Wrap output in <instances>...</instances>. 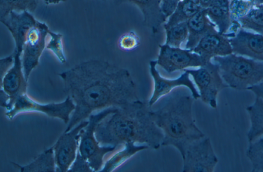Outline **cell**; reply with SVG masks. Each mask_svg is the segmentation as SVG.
Masks as SVG:
<instances>
[{
	"label": "cell",
	"mask_w": 263,
	"mask_h": 172,
	"mask_svg": "<svg viewBox=\"0 0 263 172\" xmlns=\"http://www.w3.org/2000/svg\"><path fill=\"white\" fill-rule=\"evenodd\" d=\"M58 75L63 82L64 92L75 104L65 132L94 111L123 108L139 100L129 71L104 60L82 62Z\"/></svg>",
	"instance_id": "6da1fadb"
},
{
	"label": "cell",
	"mask_w": 263,
	"mask_h": 172,
	"mask_svg": "<svg viewBox=\"0 0 263 172\" xmlns=\"http://www.w3.org/2000/svg\"><path fill=\"white\" fill-rule=\"evenodd\" d=\"M150 106L140 99L118 108L97 126L95 136L103 146H115L127 142L146 144L158 149L163 138L162 130L152 120Z\"/></svg>",
	"instance_id": "7a4b0ae2"
},
{
	"label": "cell",
	"mask_w": 263,
	"mask_h": 172,
	"mask_svg": "<svg viewBox=\"0 0 263 172\" xmlns=\"http://www.w3.org/2000/svg\"><path fill=\"white\" fill-rule=\"evenodd\" d=\"M194 99L189 95H177L159 109L150 110L152 120L163 133L161 145L174 146L182 158L191 143L205 137L193 117Z\"/></svg>",
	"instance_id": "3957f363"
},
{
	"label": "cell",
	"mask_w": 263,
	"mask_h": 172,
	"mask_svg": "<svg viewBox=\"0 0 263 172\" xmlns=\"http://www.w3.org/2000/svg\"><path fill=\"white\" fill-rule=\"evenodd\" d=\"M212 61L218 65L220 75L228 87L248 90L263 82V62L233 53L215 56Z\"/></svg>",
	"instance_id": "277c9868"
},
{
	"label": "cell",
	"mask_w": 263,
	"mask_h": 172,
	"mask_svg": "<svg viewBox=\"0 0 263 172\" xmlns=\"http://www.w3.org/2000/svg\"><path fill=\"white\" fill-rule=\"evenodd\" d=\"M118 107H109L91 114L88 123L81 135L78 152L89 163L93 171H100L103 166L104 157L107 154L114 151L117 147L103 146L98 141L95 130L98 124L105 117L115 112Z\"/></svg>",
	"instance_id": "5b68a950"
},
{
	"label": "cell",
	"mask_w": 263,
	"mask_h": 172,
	"mask_svg": "<svg viewBox=\"0 0 263 172\" xmlns=\"http://www.w3.org/2000/svg\"><path fill=\"white\" fill-rule=\"evenodd\" d=\"M74 109L75 104L69 96H67L65 100L61 102L43 104L32 99L27 93H25L17 98L11 109L7 111L5 116L11 120L19 113L37 112L50 117L59 119L67 124Z\"/></svg>",
	"instance_id": "8992f818"
},
{
	"label": "cell",
	"mask_w": 263,
	"mask_h": 172,
	"mask_svg": "<svg viewBox=\"0 0 263 172\" xmlns=\"http://www.w3.org/2000/svg\"><path fill=\"white\" fill-rule=\"evenodd\" d=\"M184 71L192 77L202 101L216 108L219 92L228 87L220 75L218 65L211 61L197 69H186Z\"/></svg>",
	"instance_id": "52a82bcc"
},
{
	"label": "cell",
	"mask_w": 263,
	"mask_h": 172,
	"mask_svg": "<svg viewBox=\"0 0 263 172\" xmlns=\"http://www.w3.org/2000/svg\"><path fill=\"white\" fill-rule=\"evenodd\" d=\"M182 160L183 172H213L218 162L210 139L205 137L188 146Z\"/></svg>",
	"instance_id": "ba28073f"
},
{
	"label": "cell",
	"mask_w": 263,
	"mask_h": 172,
	"mask_svg": "<svg viewBox=\"0 0 263 172\" xmlns=\"http://www.w3.org/2000/svg\"><path fill=\"white\" fill-rule=\"evenodd\" d=\"M88 120H84L67 132H64L52 146L56 171H68L74 162L79 149V141L83 129Z\"/></svg>",
	"instance_id": "9c48e42d"
},
{
	"label": "cell",
	"mask_w": 263,
	"mask_h": 172,
	"mask_svg": "<svg viewBox=\"0 0 263 172\" xmlns=\"http://www.w3.org/2000/svg\"><path fill=\"white\" fill-rule=\"evenodd\" d=\"M49 30L46 24L37 21L28 34L22 56L23 71L27 81L32 71L38 65L46 48Z\"/></svg>",
	"instance_id": "30bf717a"
},
{
	"label": "cell",
	"mask_w": 263,
	"mask_h": 172,
	"mask_svg": "<svg viewBox=\"0 0 263 172\" xmlns=\"http://www.w3.org/2000/svg\"><path fill=\"white\" fill-rule=\"evenodd\" d=\"M157 65L168 73L200 67L206 63L198 54L187 49L160 45Z\"/></svg>",
	"instance_id": "8fae6325"
},
{
	"label": "cell",
	"mask_w": 263,
	"mask_h": 172,
	"mask_svg": "<svg viewBox=\"0 0 263 172\" xmlns=\"http://www.w3.org/2000/svg\"><path fill=\"white\" fill-rule=\"evenodd\" d=\"M156 60L149 62V70L154 82V89L151 98L148 102L151 107L160 98L168 93L177 87L185 86L189 88L192 95L195 100L200 98V94L196 89L194 83L190 79V74L184 71L179 77L175 79H167L161 77L157 69Z\"/></svg>",
	"instance_id": "7c38bea8"
},
{
	"label": "cell",
	"mask_w": 263,
	"mask_h": 172,
	"mask_svg": "<svg viewBox=\"0 0 263 172\" xmlns=\"http://www.w3.org/2000/svg\"><path fill=\"white\" fill-rule=\"evenodd\" d=\"M14 62L12 67L1 78V89L9 97L8 109L12 108L21 95L27 93V83L23 67L22 53L13 51Z\"/></svg>",
	"instance_id": "4fadbf2b"
},
{
	"label": "cell",
	"mask_w": 263,
	"mask_h": 172,
	"mask_svg": "<svg viewBox=\"0 0 263 172\" xmlns=\"http://www.w3.org/2000/svg\"><path fill=\"white\" fill-rule=\"evenodd\" d=\"M37 22L31 13L27 11H11L1 19V22L8 28L14 40V51L22 53L28 34Z\"/></svg>",
	"instance_id": "5bb4252c"
},
{
	"label": "cell",
	"mask_w": 263,
	"mask_h": 172,
	"mask_svg": "<svg viewBox=\"0 0 263 172\" xmlns=\"http://www.w3.org/2000/svg\"><path fill=\"white\" fill-rule=\"evenodd\" d=\"M229 40L233 53L263 62V35L241 27Z\"/></svg>",
	"instance_id": "9a60e30c"
},
{
	"label": "cell",
	"mask_w": 263,
	"mask_h": 172,
	"mask_svg": "<svg viewBox=\"0 0 263 172\" xmlns=\"http://www.w3.org/2000/svg\"><path fill=\"white\" fill-rule=\"evenodd\" d=\"M192 51L200 55L206 63L215 56L233 53L229 39L218 31L204 36Z\"/></svg>",
	"instance_id": "2e32d148"
},
{
	"label": "cell",
	"mask_w": 263,
	"mask_h": 172,
	"mask_svg": "<svg viewBox=\"0 0 263 172\" xmlns=\"http://www.w3.org/2000/svg\"><path fill=\"white\" fill-rule=\"evenodd\" d=\"M186 23L189 35L185 48L191 51L204 36L218 31L216 26L207 15L205 9H201Z\"/></svg>",
	"instance_id": "e0dca14e"
},
{
	"label": "cell",
	"mask_w": 263,
	"mask_h": 172,
	"mask_svg": "<svg viewBox=\"0 0 263 172\" xmlns=\"http://www.w3.org/2000/svg\"><path fill=\"white\" fill-rule=\"evenodd\" d=\"M120 4L129 2L137 6L141 10L145 25L153 34L157 33L162 25L167 21L161 7V0H113Z\"/></svg>",
	"instance_id": "ac0fdd59"
},
{
	"label": "cell",
	"mask_w": 263,
	"mask_h": 172,
	"mask_svg": "<svg viewBox=\"0 0 263 172\" xmlns=\"http://www.w3.org/2000/svg\"><path fill=\"white\" fill-rule=\"evenodd\" d=\"M229 4L230 0H212L210 6L205 9L209 18L218 32L223 35L227 32L232 23Z\"/></svg>",
	"instance_id": "d6986e66"
},
{
	"label": "cell",
	"mask_w": 263,
	"mask_h": 172,
	"mask_svg": "<svg viewBox=\"0 0 263 172\" xmlns=\"http://www.w3.org/2000/svg\"><path fill=\"white\" fill-rule=\"evenodd\" d=\"M11 163L21 172L56 171L52 146L43 151L27 164L22 165L14 162Z\"/></svg>",
	"instance_id": "ffe728a7"
},
{
	"label": "cell",
	"mask_w": 263,
	"mask_h": 172,
	"mask_svg": "<svg viewBox=\"0 0 263 172\" xmlns=\"http://www.w3.org/2000/svg\"><path fill=\"white\" fill-rule=\"evenodd\" d=\"M251 126L247 133L249 143L263 136V100L256 97L254 102L246 108Z\"/></svg>",
	"instance_id": "44dd1931"
},
{
	"label": "cell",
	"mask_w": 263,
	"mask_h": 172,
	"mask_svg": "<svg viewBox=\"0 0 263 172\" xmlns=\"http://www.w3.org/2000/svg\"><path fill=\"white\" fill-rule=\"evenodd\" d=\"M148 148V146L146 144L136 145L133 142L126 143L124 148L111 157L104 164L100 171H112L137 152Z\"/></svg>",
	"instance_id": "7402d4cb"
},
{
	"label": "cell",
	"mask_w": 263,
	"mask_h": 172,
	"mask_svg": "<svg viewBox=\"0 0 263 172\" xmlns=\"http://www.w3.org/2000/svg\"><path fill=\"white\" fill-rule=\"evenodd\" d=\"M201 9L198 4L181 0L163 25L164 29L187 21Z\"/></svg>",
	"instance_id": "603a6c76"
},
{
	"label": "cell",
	"mask_w": 263,
	"mask_h": 172,
	"mask_svg": "<svg viewBox=\"0 0 263 172\" xmlns=\"http://www.w3.org/2000/svg\"><path fill=\"white\" fill-rule=\"evenodd\" d=\"M238 22L242 28L263 35V4L254 5Z\"/></svg>",
	"instance_id": "cb8c5ba5"
},
{
	"label": "cell",
	"mask_w": 263,
	"mask_h": 172,
	"mask_svg": "<svg viewBox=\"0 0 263 172\" xmlns=\"http://www.w3.org/2000/svg\"><path fill=\"white\" fill-rule=\"evenodd\" d=\"M39 0H0L1 19L11 11L33 12L37 8Z\"/></svg>",
	"instance_id": "d4e9b609"
},
{
	"label": "cell",
	"mask_w": 263,
	"mask_h": 172,
	"mask_svg": "<svg viewBox=\"0 0 263 172\" xmlns=\"http://www.w3.org/2000/svg\"><path fill=\"white\" fill-rule=\"evenodd\" d=\"M246 156L252 165V171L263 172V137L249 143Z\"/></svg>",
	"instance_id": "484cf974"
},
{
	"label": "cell",
	"mask_w": 263,
	"mask_h": 172,
	"mask_svg": "<svg viewBox=\"0 0 263 172\" xmlns=\"http://www.w3.org/2000/svg\"><path fill=\"white\" fill-rule=\"evenodd\" d=\"M166 33L165 44L174 47H180L186 42L189 32L186 22H182L164 29Z\"/></svg>",
	"instance_id": "4316f807"
},
{
	"label": "cell",
	"mask_w": 263,
	"mask_h": 172,
	"mask_svg": "<svg viewBox=\"0 0 263 172\" xmlns=\"http://www.w3.org/2000/svg\"><path fill=\"white\" fill-rule=\"evenodd\" d=\"M48 35L49 39L47 42L46 49L51 51L61 63H65L66 59L63 48V35L49 30Z\"/></svg>",
	"instance_id": "83f0119b"
},
{
	"label": "cell",
	"mask_w": 263,
	"mask_h": 172,
	"mask_svg": "<svg viewBox=\"0 0 263 172\" xmlns=\"http://www.w3.org/2000/svg\"><path fill=\"white\" fill-rule=\"evenodd\" d=\"M252 0H230L229 9L232 21L244 17L254 6Z\"/></svg>",
	"instance_id": "f1b7e54d"
},
{
	"label": "cell",
	"mask_w": 263,
	"mask_h": 172,
	"mask_svg": "<svg viewBox=\"0 0 263 172\" xmlns=\"http://www.w3.org/2000/svg\"><path fill=\"white\" fill-rule=\"evenodd\" d=\"M139 44L140 37L136 32L133 30L123 33L118 41L119 48L126 51L134 50Z\"/></svg>",
	"instance_id": "f546056e"
},
{
	"label": "cell",
	"mask_w": 263,
	"mask_h": 172,
	"mask_svg": "<svg viewBox=\"0 0 263 172\" xmlns=\"http://www.w3.org/2000/svg\"><path fill=\"white\" fill-rule=\"evenodd\" d=\"M68 171H93L88 161L78 152L77 157Z\"/></svg>",
	"instance_id": "4dcf8cb0"
},
{
	"label": "cell",
	"mask_w": 263,
	"mask_h": 172,
	"mask_svg": "<svg viewBox=\"0 0 263 172\" xmlns=\"http://www.w3.org/2000/svg\"><path fill=\"white\" fill-rule=\"evenodd\" d=\"M181 1V0H161V9L167 18L173 13L178 4Z\"/></svg>",
	"instance_id": "1f68e13d"
},
{
	"label": "cell",
	"mask_w": 263,
	"mask_h": 172,
	"mask_svg": "<svg viewBox=\"0 0 263 172\" xmlns=\"http://www.w3.org/2000/svg\"><path fill=\"white\" fill-rule=\"evenodd\" d=\"M14 62V56L13 53L5 58L1 59L0 60V73L1 78H2L6 72L12 67Z\"/></svg>",
	"instance_id": "d6a6232c"
},
{
	"label": "cell",
	"mask_w": 263,
	"mask_h": 172,
	"mask_svg": "<svg viewBox=\"0 0 263 172\" xmlns=\"http://www.w3.org/2000/svg\"><path fill=\"white\" fill-rule=\"evenodd\" d=\"M248 90L253 92L256 95L263 100V82L250 87Z\"/></svg>",
	"instance_id": "836d02e7"
},
{
	"label": "cell",
	"mask_w": 263,
	"mask_h": 172,
	"mask_svg": "<svg viewBox=\"0 0 263 172\" xmlns=\"http://www.w3.org/2000/svg\"><path fill=\"white\" fill-rule=\"evenodd\" d=\"M212 0H199V5L202 9H206L211 5Z\"/></svg>",
	"instance_id": "e575fe53"
},
{
	"label": "cell",
	"mask_w": 263,
	"mask_h": 172,
	"mask_svg": "<svg viewBox=\"0 0 263 172\" xmlns=\"http://www.w3.org/2000/svg\"><path fill=\"white\" fill-rule=\"evenodd\" d=\"M66 0H44V3L47 5L57 4L61 2H65Z\"/></svg>",
	"instance_id": "d590c367"
},
{
	"label": "cell",
	"mask_w": 263,
	"mask_h": 172,
	"mask_svg": "<svg viewBox=\"0 0 263 172\" xmlns=\"http://www.w3.org/2000/svg\"><path fill=\"white\" fill-rule=\"evenodd\" d=\"M254 5L263 4V0H252Z\"/></svg>",
	"instance_id": "8d00e7d4"
}]
</instances>
